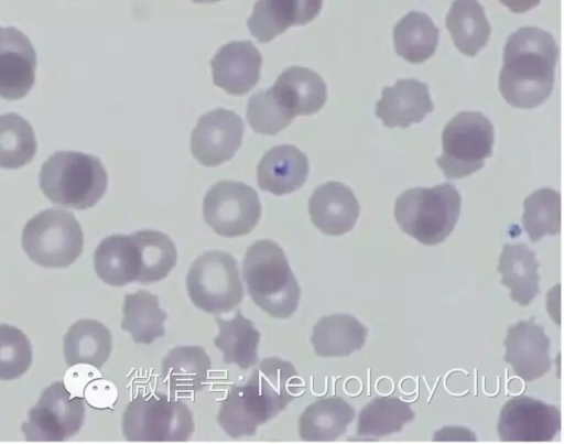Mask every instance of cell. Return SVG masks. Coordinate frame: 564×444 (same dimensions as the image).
Masks as SVG:
<instances>
[{"label": "cell", "mask_w": 564, "mask_h": 444, "mask_svg": "<svg viewBox=\"0 0 564 444\" xmlns=\"http://www.w3.org/2000/svg\"><path fill=\"white\" fill-rule=\"evenodd\" d=\"M308 161L295 145L282 144L270 149L260 160L257 182L261 189L274 195L290 194L306 181Z\"/></svg>", "instance_id": "cell-20"}, {"label": "cell", "mask_w": 564, "mask_h": 444, "mask_svg": "<svg viewBox=\"0 0 564 444\" xmlns=\"http://www.w3.org/2000/svg\"><path fill=\"white\" fill-rule=\"evenodd\" d=\"M304 389L290 361L264 358L245 383L230 388L221 401L218 423L230 437L253 435L258 426L282 412Z\"/></svg>", "instance_id": "cell-1"}, {"label": "cell", "mask_w": 564, "mask_h": 444, "mask_svg": "<svg viewBox=\"0 0 564 444\" xmlns=\"http://www.w3.org/2000/svg\"><path fill=\"white\" fill-rule=\"evenodd\" d=\"M438 35V29L427 14L411 11L393 28L394 50L405 61L420 64L435 53Z\"/></svg>", "instance_id": "cell-30"}, {"label": "cell", "mask_w": 564, "mask_h": 444, "mask_svg": "<svg viewBox=\"0 0 564 444\" xmlns=\"http://www.w3.org/2000/svg\"><path fill=\"white\" fill-rule=\"evenodd\" d=\"M433 109L425 83L413 78L398 79L392 87L382 88V96L376 104V116L384 127L408 128L411 123L421 122Z\"/></svg>", "instance_id": "cell-19"}, {"label": "cell", "mask_w": 564, "mask_h": 444, "mask_svg": "<svg viewBox=\"0 0 564 444\" xmlns=\"http://www.w3.org/2000/svg\"><path fill=\"white\" fill-rule=\"evenodd\" d=\"M243 123L234 111L219 108L202 116L191 137L193 156L205 166L230 160L242 141Z\"/></svg>", "instance_id": "cell-13"}, {"label": "cell", "mask_w": 564, "mask_h": 444, "mask_svg": "<svg viewBox=\"0 0 564 444\" xmlns=\"http://www.w3.org/2000/svg\"><path fill=\"white\" fill-rule=\"evenodd\" d=\"M323 0H258L247 25L260 43H267L292 25H303L315 19Z\"/></svg>", "instance_id": "cell-18"}, {"label": "cell", "mask_w": 564, "mask_h": 444, "mask_svg": "<svg viewBox=\"0 0 564 444\" xmlns=\"http://www.w3.org/2000/svg\"><path fill=\"white\" fill-rule=\"evenodd\" d=\"M111 333L100 322L79 320L64 336V357L67 366L84 364L100 369L111 353Z\"/></svg>", "instance_id": "cell-26"}, {"label": "cell", "mask_w": 564, "mask_h": 444, "mask_svg": "<svg viewBox=\"0 0 564 444\" xmlns=\"http://www.w3.org/2000/svg\"><path fill=\"white\" fill-rule=\"evenodd\" d=\"M494 126L478 111H460L442 132V154L437 166L449 180L463 178L479 171L492 155Z\"/></svg>", "instance_id": "cell-7"}, {"label": "cell", "mask_w": 564, "mask_h": 444, "mask_svg": "<svg viewBox=\"0 0 564 444\" xmlns=\"http://www.w3.org/2000/svg\"><path fill=\"white\" fill-rule=\"evenodd\" d=\"M192 1L195 3H213V2L220 1V0H192Z\"/></svg>", "instance_id": "cell-39"}, {"label": "cell", "mask_w": 564, "mask_h": 444, "mask_svg": "<svg viewBox=\"0 0 564 444\" xmlns=\"http://www.w3.org/2000/svg\"><path fill=\"white\" fill-rule=\"evenodd\" d=\"M503 344L506 362L524 381H534L550 370V339L534 318L509 326Z\"/></svg>", "instance_id": "cell-15"}, {"label": "cell", "mask_w": 564, "mask_h": 444, "mask_svg": "<svg viewBox=\"0 0 564 444\" xmlns=\"http://www.w3.org/2000/svg\"><path fill=\"white\" fill-rule=\"evenodd\" d=\"M36 54L25 34L0 26V97L23 98L35 82Z\"/></svg>", "instance_id": "cell-14"}, {"label": "cell", "mask_w": 564, "mask_h": 444, "mask_svg": "<svg viewBox=\"0 0 564 444\" xmlns=\"http://www.w3.org/2000/svg\"><path fill=\"white\" fill-rule=\"evenodd\" d=\"M462 197L453 184L414 187L402 192L394 203V218L409 236L426 246L438 245L454 230Z\"/></svg>", "instance_id": "cell-4"}, {"label": "cell", "mask_w": 564, "mask_h": 444, "mask_svg": "<svg viewBox=\"0 0 564 444\" xmlns=\"http://www.w3.org/2000/svg\"><path fill=\"white\" fill-rule=\"evenodd\" d=\"M274 88L261 89L251 95L247 105V120L253 131L274 136L294 118Z\"/></svg>", "instance_id": "cell-36"}, {"label": "cell", "mask_w": 564, "mask_h": 444, "mask_svg": "<svg viewBox=\"0 0 564 444\" xmlns=\"http://www.w3.org/2000/svg\"><path fill=\"white\" fill-rule=\"evenodd\" d=\"M122 312L121 328L135 343L149 345L164 335L166 313L159 306L158 296L149 291L126 294Z\"/></svg>", "instance_id": "cell-31"}, {"label": "cell", "mask_w": 564, "mask_h": 444, "mask_svg": "<svg viewBox=\"0 0 564 444\" xmlns=\"http://www.w3.org/2000/svg\"><path fill=\"white\" fill-rule=\"evenodd\" d=\"M355 413V409L340 397L321 398L300 415V437L306 442L335 441L346 432Z\"/></svg>", "instance_id": "cell-22"}, {"label": "cell", "mask_w": 564, "mask_h": 444, "mask_svg": "<svg viewBox=\"0 0 564 444\" xmlns=\"http://www.w3.org/2000/svg\"><path fill=\"white\" fill-rule=\"evenodd\" d=\"M558 48L554 37L535 26L520 28L507 40L499 90L514 108L532 109L552 94Z\"/></svg>", "instance_id": "cell-2"}, {"label": "cell", "mask_w": 564, "mask_h": 444, "mask_svg": "<svg viewBox=\"0 0 564 444\" xmlns=\"http://www.w3.org/2000/svg\"><path fill=\"white\" fill-rule=\"evenodd\" d=\"M193 431L188 407L164 393L139 394L122 414V432L130 442H185Z\"/></svg>", "instance_id": "cell-6"}, {"label": "cell", "mask_w": 564, "mask_h": 444, "mask_svg": "<svg viewBox=\"0 0 564 444\" xmlns=\"http://www.w3.org/2000/svg\"><path fill=\"white\" fill-rule=\"evenodd\" d=\"M97 275L107 284L123 286L138 281L139 250L131 235H112L102 239L94 253Z\"/></svg>", "instance_id": "cell-21"}, {"label": "cell", "mask_w": 564, "mask_h": 444, "mask_svg": "<svg viewBox=\"0 0 564 444\" xmlns=\"http://www.w3.org/2000/svg\"><path fill=\"white\" fill-rule=\"evenodd\" d=\"M312 223L325 235L340 236L350 231L360 213L352 191L340 182H327L313 192L308 201Z\"/></svg>", "instance_id": "cell-17"}, {"label": "cell", "mask_w": 564, "mask_h": 444, "mask_svg": "<svg viewBox=\"0 0 564 444\" xmlns=\"http://www.w3.org/2000/svg\"><path fill=\"white\" fill-rule=\"evenodd\" d=\"M32 345L18 327L0 324V380H13L28 371Z\"/></svg>", "instance_id": "cell-37"}, {"label": "cell", "mask_w": 564, "mask_h": 444, "mask_svg": "<svg viewBox=\"0 0 564 444\" xmlns=\"http://www.w3.org/2000/svg\"><path fill=\"white\" fill-rule=\"evenodd\" d=\"M36 140L32 126L14 112L0 116V166L19 169L35 155Z\"/></svg>", "instance_id": "cell-34"}, {"label": "cell", "mask_w": 564, "mask_h": 444, "mask_svg": "<svg viewBox=\"0 0 564 444\" xmlns=\"http://www.w3.org/2000/svg\"><path fill=\"white\" fill-rule=\"evenodd\" d=\"M368 331L354 316L334 314L323 316L313 327L312 345L321 357H345L359 350Z\"/></svg>", "instance_id": "cell-25"}, {"label": "cell", "mask_w": 564, "mask_h": 444, "mask_svg": "<svg viewBox=\"0 0 564 444\" xmlns=\"http://www.w3.org/2000/svg\"><path fill=\"white\" fill-rule=\"evenodd\" d=\"M262 55L250 41L221 46L210 62L214 84L235 96L247 94L260 77Z\"/></svg>", "instance_id": "cell-16"}, {"label": "cell", "mask_w": 564, "mask_h": 444, "mask_svg": "<svg viewBox=\"0 0 564 444\" xmlns=\"http://www.w3.org/2000/svg\"><path fill=\"white\" fill-rule=\"evenodd\" d=\"M84 236L75 216L63 209L47 208L24 226L22 247L28 257L45 268H66L83 251Z\"/></svg>", "instance_id": "cell-8"}, {"label": "cell", "mask_w": 564, "mask_h": 444, "mask_svg": "<svg viewBox=\"0 0 564 444\" xmlns=\"http://www.w3.org/2000/svg\"><path fill=\"white\" fill-rule=\"evenodd\" d=\"M140 256L138 282L151 284L163 280L177 260L175 243L164 232L152 229L131 234Z\"/></svg>", "instance_id": "cell-33"}, {"label": "cell", "mask_w": 564, "mask_h": 444, "mask_svg": "<svg viewBox=\"0 0 564 444\" xmlns=\"http://www.w3.org/2000/svg\"><path fill=\"white\" fill-rule=\"evenodd\" d=\"M191 301L206 313H227L243 299L236 259L224 251H208L191 266L186 277Z\"/></svg>", "instance_id": "cell-9"}, {"label": "cell", "mask_w": 564, "mask_h": 444, "mask_svg": "<svg viewBox=\"0 0 564 444\" xmlns=\"http://www.w3.org/2000/svg\"><path fill=\"white\" fill-rule=\"evenodd\" d=\"M219 333L214 339L215 346L223 353L226 364H235L240 369H249L258 364L260 333L254 323L240 311L230 320H216Z\"/></svg>", "instance_id": "cell-29"}, {"label": "cell", "mask_w": 564, "mask_h": 444, "mask_svg": "<svg viewBox=\"0 0 564 444\" xmlns=\"http://www.w3.org/2000/svg\"><path fill=\"white\" fill-rule=\"evenodd\" d=\"M108 177L100 160L75 151H57L42 165L40 186L55 204L75 209L93 207L104 196Z\"/></svg>", "instance_id": "cell-5"}, {"label": "cell", "mask_w": 564, "mask_h": 444, "mask_svg": "<svg viewBox=\"0 0 564 444\" xmlns=\"http://www.w3.org/2000/svg\"><path fill=\"white\" fill-rule=\"evenodd\" d=\"M242 278L251 300L270 316L286 318L297 308L301 289L276 242L260 239L248 247Z\"/></svg>", "instance_id": "cell-3"}, {"label": "cell", "mask_w": 564, "mask_h": 444, "mask_svg": "<svg viewBox=\"0 0 564 444\" xmlns=\"http://www.w3.org/2000/svg\"><path fill=\"white\" fill-rule=\"evenodd\" d=\"M203 216L206 224L221 237L245 236L260 219V199L257 192L245 183L220 181L207 192Z\"/></svg>", "instance_id": "cell-10"}, {"label": "cell", "mask_w": 564, "mask_h": 444, "mask_svg": "<svg viewBox=\"0 0 564 444\" xmlns=\"http://www.w3.org/2000/svg\"><path fill=\"white\" fill-rule=\"evenodd\" d=\"M84 416L83 398L73 397L63 381H56L41 393L21 430L26 441L61 442L80 430Z\"/></svg>", "instance_id": "cell-11"}, {"label": "cell", "mask_w": 564, "mask_h": 444, "mask_svg": "<svg viewBox=\"0 0 564 444\" xmlns=\"http://www.w3.org/2000/svg\"><path fill=\"white\" fill-rule=\"evenodd\" d=\"M539 262L524 243H506L499 257L501 284L510 289V299L525 306L540 293Z\"/></svg>", "instance_id": "cell-24"}, {"label": "cell", "mask_w": 564, "mask_h": 444, "mask_svg": "<svg viewBox=\"0 0 564 444\" xmlns=\"http://www.w3.org/2000/svg\"><path fill=\"white\" fill-rule=\"evenodd\" d=\"M446 28L457 50L475 56L489 41L491 28L477 0H454L446 15Z\"/></svg>", "instance_id": "cell-28"}, {"label": "cell", "mask_w": 564, "mask_h": 444, "mask_svg": "<svg viewBox=\"0 0 564 444\" xmlns=\"http://www.w3.org/2000/svg\"><path fill=\"white\" fill-rule=\"evenodd\" d=\"M272 87L295 117L317 112L327 97L323 78L312 69L302 66L284 69Z\"/></svg>", "instance_id": "cell-23"}, {"label": "cell", "mask_w": 564, "mask_h": 444, "mask_svg": "<svg viewBox=\"0 0 564 444\" xmlns=\"http://www.w3.org/2000/svg\"><path fill=\"white\" fill-rule=\"evenodd\" d=\"M210 359L200 346H177L162 361V381L172 394L200 390L207 380Z\"/></svg>", "instance_id": "cell-27"}, {"label": "cell", "mask_w": 564, "mask_h": 444, "mask_svg": "<svg viewBox=\"0 0 564 444\" xmlns=\"http://www.w3.org/2000/svg\"><path fill=\"white\" fill-rule=\"evenodd\" d=\"M561 422L557 407L519 396L503 404L497 430L503 442H550L560 432Z\"/></svg>", "instance_id": "cell-12"}, {"label": "cell", "mask_w": 564, "mask_h": 444, "mask_svg": "<svg viewBox=\"0 0 564 444\" xmlns=\"http://www.w3.org/2000/svg\"><path fill=\"white\" fill-rule=\"evenodd\" d=\"M510 11L514 13H523L535 8L541 0H499Z\"/></svg>", "instance_id": "cell-38"}, {"label": "cell", "mask_w": 564, "mask_h": 444, "mask_svg": "<svg viewBox=\"0 0 564 444\" xmlns=\"http://www.w3.org/2000/svg\"><path fill=\"white\" fill-rule=\"evenodd\" d=\"M522 225L532 241L561 231V195L544 187L533 192L523 203Z\"/></svg>", "instance_id": "cell-35"}, {"label": "cell", "mask_w": 564, "mask_h": 444, "mask_svg": "<svg viewBox=\"0 0 564 444\" xmlns=\"http://www.w3.org/2000/svg\"><path fill=\"white\" fill-rule=\"evenodd\" d=\"M415 416L411 405L395 397L375 398L360 411L357 435L360 440H378L400 432Z\"/></svg>", "instance_id": "cell-32"}]
</instances>
